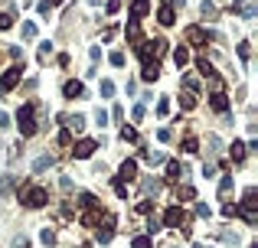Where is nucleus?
Listing matches in <instances>:
<instances>
[{"instance_id": "1", "label": "nucleus", "mask_w": 258, "mask_h": 248, "mask_svg": "<svg viewBox=\"0 0 258 248\" xmlns=\"http://www.w3.org/2000/svg\"><path fill=\"white\" fill-rule=\"evenodd\" d=\"M17 128H20L23 137H33V134H36V108H33V105H23V108L17 111Z\"/></svg>"}, {"instance_id": "2", "label": "nucleus", "mask_w": 258, "mask_h": 248, "mask_svg": "<svg viewBox=\"0 0 258 248\" xmlns=\"http://www.w3.org/2000/svg\"><path fill=\"white\" fill-rule=\"evenodd\" d=\"M20 199L30 209H43L46 203H49V193H46L43 186H26V190H20Z\"/></svg>"}, {"instance_id": "3", "label": "nucleus", "mask_w": 258, "mask_h": 248, "mask_svg": "<svg viewBox=\"0 0 258 248\" xmlns=\"http://www.w3.org/2000/svg\"><path fill=\"white\" fill-rule=\"evenodd\" d=\"M255 196H258L255 186H248V190H245V199H242V209H238L248 226H255V222H258V203H255Z\"/></svg>"}, {"instance_id": "4", "label": "nucleus", "mask_w": 258, "mask_h": 248, "mask_svg": "<svg viewBox=\"0 0 258 248\" xmlns=\"http://www.w3.org/2000/svg\"><path fill=\"white\" fill-rule=\"evenodd\" d=\"M20 78H23V69H20V65H10V69H7V72L0 76V98L20 85Z\"/></svg>"}, {"instance_id": "5", "label": "nucleus", "mask_w": 258, "mask_h": 248, "mask_svg": "<svg viewBox=\"0 0 258 248\" xmlns=\"http://www.w3.org/2000/svg\"><path fill=\"white\" fill-rule=\"evenodd\" d=\"M163 226H167V229H180V226H186V212H183L180 206H170V209L163 212Z\"/></svg>"}, {"instance_id": "6", "label": "nucleus", "mask_w": 258, "mask_h": 248, "mask_svg": "<svg viewBox=\"0 0 258 248\" xmlns=\"http://www.w3.org/2000/svg\"><path fill=\"white\" fill-rule=\"evenodd\" d=\"M95 151H98L95 140H79L76 147H72V157H76V160H88V157H92Z\"/></svg>"}, {"instance_id": "7", "label": "nucleus", "mask_w": 258, "mask_h": 248, "mask_svg": "<svg viewBox=\"0 0 258 248\" xmlns=\"http://www.w3.org/2000/svg\"><path fill=\"white\" fill-rule=\"evenodd\" d=\"M115 180H121L124 186H128L131 180H138V160H124V163H121V173L115 176Z\"/></svg>"}, {"instance_id": "8", "label": "nucleus", "mask_w": 258, "mask_h": 248, "mask_svg": "<svg viewBox=\"0 0 258 248\" xmlns=\"http://www.w3.org/2000/svg\"><path fill=\"white\" fill-rule=\"evenodd\" d=\"M151 13V0H131V20L138 23V20H144Z\"/></svg>"}, {"instance_id": "9", "label": "nucleus", "mask_w": 258, "mask_h": 248, "mask_svg": "<svg viewBox=\"0 0 258 248\" xmlns=\"http://www.w3.org/2000/svg\"><path fill=\"white\" fill-rule=\"evenodd\" d=\"M157 23H160V26H173V23H177V10H173L170 3L157 7Z\"/></svg>"}, {"instance_id": "10", "label": "nucleus", "mask_w": 258, "mask_h": 248, "mask_svg": "<svg viewBox=\"0 0 258 248\" xmlns=\"http://www.w3.org/2000/svg\"><path fill=\"white\" fill-rule=\"evenodd\" d=\"M140 78H144V82H157V78H160V62H157V59H147Z\"/></svg>"}, {"instance_id": "11", "label": "nucleus", "mask_w": 258, "mask_h": 248, "mask_svg": "<svg viewBox=\"0 0 258 248\" xmlns=\"http://www.w3.org/2000/svg\"><path fill=\"white\" fill-rule=\"evenodd\" d=\"M62 95L65 98H82V95H85V85H82L79 78H69V82L62 85Z\"/></svg>"}, {"instance_id": "12", "label": "nucleus", "mask_w": 258, "mask_h": 248, "mask_svg": "<svg viewBox=\"0 0 258 248\" xmlns=\"http://www.w3.org/2000/svg\"><path fill=\"white\" fill-rule=\"evenodd\" d=\"M186 39H190L193 46H203L206 43V30L203 26H190V30H186Z\"/></svg>"}, {"instance_id": "13", "label": "nucleus", "mask_w": 258, "mask_h": 248, "mask_svg": "<svg viewBox=\"0 0 258 248\" xmlns=\"http://www.w3.org/2000/svg\"><path fill=\"white\" fill-rule=\"evenodd\" d=\"M62 121H65V131H69V134H72V131L79 134V131L85 128V118H82V114H69V118H62Z\"/></svg>"}, {"instance_id": "14", "label": "nucleus", "mask_w": 258, "mask_h": 248, "mask_svg": "<svg viewBox=\"0 0 258 248\" xmlns=\"http://www.w3.org/2000/svg\"><path fill=\"white\" fill-rule=\"evenodd\" d=\"M180 176H183V163L180 160H167V180H170V183H177Z\"/></svg>"}, {"instance_id": "15", "label": "nucleus", "mask_w": 258, "mask_h": 248, "mask_svg": "<svg viewBox=\"0 0 258 248\" xmlns=\"http://www.w3.org/2000/svg\"><path fill=\"white\" fill-rule=\"evenodd\" d=\"M140 160H147L151 167H157V163H167V157H163L160 151H140Z\"/></svg>"}, {"instance_id": "16", "label": "nucleus", "mask_w": 258, "mask_h": 248, "mask_svg": "<svg viewBox=\"0 0 258 248\" xmlns=\"http://www.w3.org/2000/svg\"><path fill=\"white\" fill-rule=\"evenodd\" d=\"M53 153H43V157H36V160H33V170L36 173H43V170H49V167H53Z\"/></svg>"}, {"instance_id": "17", "label": "nucleus", "mask_w": 258, "mask_h": 248, "mask_svg": "<svg viewBox=\"0 0 258 248\" xmlns=\"http://www.w3.org/2000/svg\"><path fill=\"white\" fill-rule=\"evenodd\" d=\"M213 108L219 111V114H229V98L222 95V92H216V95H213Z\"/></svg>"}, {"instance_id": "18", "label": "nucleus", "mask_w": 258, "mask_h": 248, "mask_svg": "<svg viewBox=\"0 0 258 248\" xmlns=\"http://www.w3.org/2000/svg\"><path fill=\"white\" fill-rule=\"evenodd\" d=\"M229 153H232V160H236V163H242V160H245V144H242V140H232Z\"/></svg>"}, {"instance_id": "19", "label": "nucleus", "mask_w": 258, "mask_h": 248, "mask_svg": "<svg viewBox=\"0 0 258 248\" xmlns=\"http://www.w3.org/2000/svg\"><path fill=\"white\" fill-rule=\"evenodd\" d=\"M238 13H242V17H245V20H255L258 7H255V3H252V0H242V3H238Z\"/></svg>"}, {"instance_id": "20", "label": "nucleus", "mask_w": 258, "mask_h": 248, "mask_svg": "<svg viewBox=\"0 0 258 248\" xmlns=\"http://www.w3.org/2000/svg\"><path fill=\"white\" fill-rule=\"evenodd\" d=\"M124 36H128L131 43H140V23H134V20H131L128 26H124Z\"/></svg>"}, {"instance_id": "21", "label": "nucleus", "mask_w": 258, "mask_h": 248, "mask_svg": "<svg viewBox=\"0 0 258 248\" xmlns=\"http://www.w3.org/2000/svg\"><path fill=\"white\" fill-rule=\"evenodd\" d=\"M131 248H154V238L151 235H134L131 238Z\"/></svg>"}, {"instance_id": "22", "label": "nucleus", "mask_w": 258, "mask_h": 248, "mask_svg": "<svg viewBox=\"0 0 258 248\" xmlns=\"http://www.w3.org/2000/svg\"><path fill=\"white\" fill-rule=\"evenodd\" d=\"M177 196H180V199H186V203H193V199H196V190L190 183H183L180 190H177Z\"/></svg>"}, {"instance_id": "23", "label": "nucleus", "mask_w": 258, "mask_h": 248, "mask_svg": "<svg viewBox=\"0 0 258 248\" xmlns=\"http://www.w3.org/2000/svg\"><path fill=\"white\" fill-rule=\"evenodd\" d=\"M232 186H236V180H232V176H222V183H219V196L226 199V196L232 193Z\"/></svg>"}, {"instance_id": "24", "label": "nucleus", "mask_w": 258, "mask_h": 248, "mask_svg": "<svg viewBox=\"0 0 258 248\" xmlns=\"http://www.w3.org/2000/svg\"><path fill=\"white\" fill-rule=\"evenodd\" d=\"M196 65H199V76H209V78H216V72H213V65H209V62H206V59H196ZM216 82H219V78H216Z\"/></svg>"}, {"instance_id": "25", "label": "nucleus", "mask_w": 258, "mask_h": 248, "mask_svg": "<svg viewBox=\"0 0 258 248\" xmlns=\"http://www.w3.org/2000/svg\"><path fill=\"white\" fill-rule=\"evenodd\" d=\"M173 62H177V65H180V69H183V65L190 62V49H183V46H180V49L173 53Z\"/></svg>"}, {"instance_id": "26", "label": "nucleus", "mask_w": 258, "mask_h": 248, "mask_svg": "<svg viewBox=\"0 0 258 248\" xmlns=\"http://www.w3.org/2000/svg\"><path fill=\"white\" fill-rule=\"evenodd\" d=\"M79 203L85 206V209H98V199L92 193H79Z\"/></svg>"}, {"instance_id": "27", "label": "nucleus", "mask_w": 258, "mask_h": 248, "mask_svg": "<svg viewBox=\"0 0 258 248\" xmlns=\"http://www.w3.org/2000/svg\"><path fill=\"white\" fill-rule=\"evenodd\" d=\"M98 242H101V245H108V242H111V238H115V232H111V226H105V229H98Z\"/></svg>"}, {"instance_id": "28", "label": "nucleus", "mask_w": 258, "mask_h": 248, "mask_svg": "<svg viewBox=\"0 0 258 248\" xmlns=\"http://www.w3.org/2000/svg\"><path fill=\"white\" fill-rule=\"evenodd\" d=\"M196 151H199V140H196V137L183 140V153H196Z\"/></svg>"}, {"instance_id": "29", "label": "nucleus", "mask_w": 258, "mask_h": 248, "mask_svg": "<svg viewBox=\"0 0 258 248\" xmlns=\"http://www.w3.org/2000/svg\"><path fill=\"white\" fill-rule=\"evenodd\" d=\"M180 105H183L186 111H190V108H196V92H186V95L180 98Z\"/></svg>"}, {"instance_id": "30", "label": "nucleus", "mask_w": 258, "mask_h": 248, "mask_svg": "<svg viewBox=\"0 0 258 248\" xmlns=\"http://www.w3.org/2000/svg\"><path fill=\"white\" fill-rule=\"evenodd\" d=\"M10 26H13V13L3 10V13H0V30H10Z\"/></svg>"}, {"instance_id": "31", "label": "nucleus", "mask_w": 258, "mask_h": 248, "mask_svg": "<svg viewBox=\"0 0 258 248\" xmlns=\"http://www.w3.org/2000/svg\"><path fill=\"white\" fill-rule=\"evenodd\" d=\"M98 92H101V98H111V95H115V82H108V78H105Z\"/></svg>"}, {"instance_id": "32", "label": "nucleus", "mask_w": 258, "mask_h": 248, "mask_svg": "<svg viewBox=\"0 0 258 248\" xmlns=\"http://www.w3.org/2000/svg\"><path fill=\"white\" fill-rule=\"evenodd\" d=\"M121 140H128V144H138V131H134V128H124V131H121Z\"/></svg>"}, {"instance_id": "33", "label": "nucleus", "mask_w": 258, "mask_h": 248, "mask_svg": "<svg viewBox=\"0 0 258 248\" xmlns=\"http://www.w3.org/2000/svg\"><path fill=\"white\" fill-rule=\"evenodd\" d=\"M40 238H43V245H53V242H56V232H53V229H43V232H40Z\"/></svg>"}, {"instance_id": "34", "label": "nucleus", "mask_w": 258, "mask_h": 248, "mask_svg": "<svg viewBox=\"0 0 258 248\" xmlns=\"http://www.w3.org/2000/svg\"><path fill=\"white\" fill-rule=\"evenodd\" d=\"M10 186H13V176H3V180H0V196L10 193Z\"/></svg>"}, {"instance_id": "35", "label": "nucleus", "mask_w": 258, "mask_h": 248, "mask_svg": "<svg viewBox=\"0 0 258 248\" xmlns=\"http://www.w3.org/2000/svg\"><path fill=\"white\" fill-rule=\"evenodd\" d=\"M236 212H238V206H236V203H226V206H222V216H226V219H232Z\"/></svg>"}, {"instance_id": "36", "label": "nucleus", "mask_w": 258, "mask_h": 248, "mask_svg": "<svg viewBox=\"0 0 258 248\" xmlns=\"http://www.w3.org/2000/svg\"><path fill=\"white\" fill-rule=\"evenodd\" d=\"M108 59H111V65H115V69H121V65H124V53H111Z\"/></svg>"}, {"instance_id": "37", "label": "nucleus", "mask_w": 258, "mask_h": 248, "mask_svg": "<svg viewBox=\"0 0 258 248\" xmlns=\"http://www.w3.org/2000/svg\"><path fill=\"white\" fill-rule=\"evenodd\" d=\"M222 242L236 248V245H238V235H236V232H222Z\"/></svg>"}, {"instance_id": "38", "label": "nucleus", "mask_w": 258, "mask_h": 248, "mask_svg": "<svg viewBox=\"0 0 258 248\" xmlns=\"http://www.w3.org/2000/svg\"><path fill=\"white\" fill-rule=\"evenodd\" d=\"M95 124H101V128L108 124V111H105V108H98V111H95Z\"/></svg>"}, {"instance_id": "39", "label": "nucleus", "mask_w": 258, "mask_h": 248, "mask_svg": "<svg viewBox=\"0 0 258 248\" xmlns=\"http://www.w3.org/2000/svg\"><path fill=\"white\" fill-rule=\"evenodd\" d=\"M105 10H108V17H115V13L121 10V0H108V7H105Z\"/></svg>"}, {"instance_id": "40", "label": "nucleus", "mask_w": 258, "mask_h": 248, "mask_svg": "<svg viewBox=\"0 0 258 248\" xmlns=\"http://www.w3.org/2000/svg\"><path fill=\"white\" fill-rule=\"evenodd\" d=\"M36 36V26L33 23H23V39H33Z\"/></svg>"}, {"instance_id": "41", "label": "nucleus", "mask_w": 258, "mask_h": 248, "mask_svg": "<svg viewBox=\"0 0 258 248\" xmlns=\"http://www.w3.org/2000/svg\"><path fill=\"white\" fill-rule=\"evenodd\" d=\"M59 144H62V147H72V134H69V131H59Z\"/></svg>"}, {"instance_id": "42", "label": "nucleus", "mask_w": 258, "mask_h": 248, "mask_svg": "<svg viewBox=\"0 0 258 248\" xmlns=\"http://www.w3.org/2000/svg\"><path fill=\"white\" fill-rule=\"evenodd\" d=\"M157 190H160L157 180H144V193H157Z\"/></svg>"}, {"instance_id": "43", "label": "nucleus", "mask_w": 258, "mask_h": 248, "mask_svg": "<svg viewBox=\"0 0 258 248\" xmlns=\"http://www.w3.org/2000/svg\"><path fill=\"white\" fill-rule=\"evenodd\" d=\"M115 193H118V196H121V199H128V186L121 183V180H115Z\"/></svg>"}, {"instance_id": "44", "label": "nucleus", "mask_w": 258, "mask_h": 248, "mask_svg": "<svg viewBox=\"0 0 258 248\" xmlns=\"http://www.w3.org/2000/svg\"><path fill=\"white\" fill-rule=\"evenodd\" d=\"M196 216H199V219H209V206H206V203H196Z\"/></svg>"}, {"instance_id": "45", "label": "nucleus", "mask_w": 258, "mask_h": 248, "mask_svg": "<svg viewBox=\"0 0 258 248\" xmlns=\"http://www.w3.org/2000/svg\"><path fill=\"white\" fill-rule=\"evenodd\" d=\"M160 219H151V222H147V235H154V232H160Z\"/></svg>"}, {"instance_id": "46", "label": "nucleus", "mask_w": 258, "mask_h": 248, "mask_svg": "<svg viewBox=\"0 0 258 248\" xmlns=\"http://www.w3.org/2000/svg\"><path fill=\"white\" fill-rule=\"evenodd\" d=\"M238 56H242V62H248V56H252V49H248V43H238Z\"/></svg>"}, {"instance_id": "47", "label": "nucleus", "mask_w": 258, "mask_h": 248, "mask_svg": "<svg viewBox=\"0 0 258 248\" xmlns=\"http://www.w3.org/2000/svg\"><path fill=\"white\" fill-rule=\"evenodd\" d=\"M157 137L167 144V140H173V131H170V128H160V131H157Z\"/></svg>"}, {"instance_id": "48", "label": "nucleus", "mask_w": 258, "mask_h": 248, "mask_svg": "<svg viewBox=\"0 0 258 248\" xmlns=\"http://www.w3.org/2000/svg\"><path fill=\"white\" fill-rule=\"evenodd\" d=\"M167 111H170V101L160 98V101H157V114H167Z\"/></svg>"}, {"instance_id": "49", "label": "nucleus", "mask_w": 258, "mask_h": 248, "mask_svg": "<svg viewBox=\"0 0 258 248\" xmlns=\"http://www.w3.org/2000/svg\"><path fill=\"white\" fill-rule=\"evenodd\" d=\"M199 10H203V17H209V20H213V17H216V7H213V3H203Z\"/></svg>"}, {"instance_id": "50", "label": "nucleus", "mask_w": 258, "mask_h": 248, "mask_svg": "<svg viewBox=\"0 0 258 248\" xmlns=\"http://www.w3.org/2000/svg\"><path fill=\"white\" fill-rule=\"evenodd\" d=\"M10 56H13V62H20V59H23V49H20V46H10Z\"/></svg>"}, {"instance_id": "51", "label": "nucleus", "mask_w": 258, "mask_h": 248, "mask_svg": "<svg viewBox=\"0 0 258 248\" xmlns=\"http://www.w3.org/2000/svg\"><path fill=\"white\" fill-rule=\"evenodd\" d=\"M49 53H53V43H49V39H46V43L40 46V56H43V59H46V56H49Z\"/></svg>"}, {"instance_id": "52", "label": "nucleus", "mask_w": 258, "mask_h": 248, "mask_svg": "<svg viewBox=\"0 0 258 248\" xmlns=\"http://www.w3.org/2000/svg\"><path fill=\"white\" fill-rule=\"evenodd\" d=\"M13 248H30V242H26V238L20 235V238H13Z\"/></svg>"}, {"instance_id": "53", "label": "nucleus", "mask_w": 258, "mask_h": 248, "mask_svg": "<svg viewBox=\"0 0 258 248\" xmlns=\"http://www.w3.org/2000/svg\"><path fill=\"white\" fill-rule=\"evenodd\" d=\"M131 118H134V121H144V105H138V108H134V114H131Z\"/></svg>"}, {"instance_id": "54", "label": "nucleus", "mask_w": 258, "mask_h": 248, "mask_svg": "<svg viewBox=\"0 0 258 248\" xmlns=\"http://www.w3.org/2000/svg\"><path fill=\"white\" fill-rule=\"evenodd\" d=\"M7 124H10V114H7V111H0V131L7 128Z\"/></svg>"}, {"instance_id": "55", "label": "nucleus", "mask_w": 258, "mask_h": 248, "mask_svg": "<svg viewBox=\"0 0 258 248\" xmlns=\"http://www.w3.org/2000/svg\"><path fill=\"white\" fill-rule=\"evenodd\" d=\"M46 3H49V7H56V3H62V0H46Z\"/></svg>"}, {"instance_id": "56", "label": "nucleus", "mask_w": 258, "mask_h": 248, "mask_svg": "<svg viewBox=\"0 0 258 248\" xmlns=\"http://www.w3.org/2000/svg\"><path fill=\"white\" fill-rule=\"evenodd\" d=\"M238 3H242V0H236V7H238Z\"/></svg>"}, {"instance_id": "57", "label": "nucleus", "mask_w": 258, "mask_h": 248, "mask_svg": "<svg viewBox=\"0 0 258 248\" xmlns=\"http://www.w3.org/2000/svg\"><path fill=\"white\" fill-rule=\"evenodd\" d=\"M193 248H203V245H193Z\"/></svg>"}]
</instances>
